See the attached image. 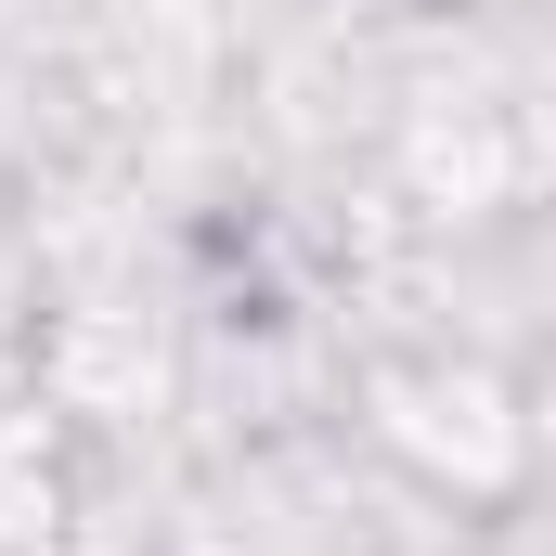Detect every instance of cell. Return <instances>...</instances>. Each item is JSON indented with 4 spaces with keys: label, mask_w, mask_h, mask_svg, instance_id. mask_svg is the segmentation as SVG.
<instances>
[]
</instances>
